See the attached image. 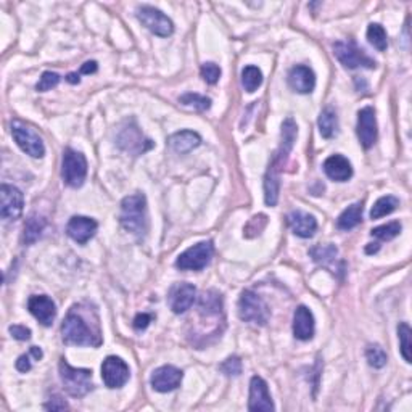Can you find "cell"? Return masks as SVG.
I'll return each instance as SVG.
<instances>
[{"label": "cell", "instance_id": "6da1fadb", "mask_svg": "<svg viewBox=\"0 0 412 412\" xmlns=\"http://www.w3.org/2000/svg\"><path fill=\"white\" fill-rule=\"evenodd\" d=\"M298 136V128L291 118H287L282 123V141L279 150L276 152L269 168L265 175V202L267 206H276L279 200V189H280V169L289 160V155L293 148V143Z\"/></svg>", "mask_w": 412, "mask_h": 412}, {"label": "cell", "instance_id": "7a4b0ae2", "mask_svg": "<svg viewBox=\"0 0 412 412\" xmlns=\"http://www.w3.org/2000/svg\"><path fill=\"white\" fill-rule=\"evenodd\" d=\"M94 311L86 309L82 311V306H73L64 317L62 324V337L66 345L76 346H100L101 335H100V324L99 321L89 324L87 317Z\"/></svg>", "mask_w": 412, "mask_h": 412}, {"label": "cell", "instance_id": "3957f363", "mask_svg": "<svg viewBox=\"0 0 412 412\" xmlns=\"http://www.w3.org/2000/svg\"><path fill=\"white\" fill-rule=\"evenodd\" d=\"M119 222L128 232L136 235L137 239H143L148 232V213L147 198L143 193H134L123 198Z\"/></svg>", "mask_w": 412, "mask_h": 412}, {"label": "cell", "instance_id": "277c9868", "mask_svg": "<svg viewBox=\"0 0 412 412\" xmlns=\"http://www.w3.org/2000/svg\"><path fill=\"white\" fill-rule=\"evenodd\" d=\"M60 378H62L64 390L74 398H82L94 388L92 383V370L76 369L66 363V359H60L58 364Z\"/></svg>", "mask_w": 412, "mask_h": 412}, {"label": "cell", "instance_id": "5b68a950", "mask_svg": "<svg viewBox=\"0 0 412 412\" xmlns=\"http://www.w3.org/2000/svg\"><path fill=\"white\" fill-rule=\"evenodd\" d=\"M269 308L261 296L254 291L245 290L239 300V317L243 322L254 324V326H266L269 321Z\"/></svg>", "mask_w": 412, "mask_h": 412}, {"label": "cell", "instance_id": "8992f818", "mask_svg": "<svg viewBox=\"0 0 412 412\" xmlns=\"http://www.w3.org/2000/svg\"><path fill=\"white\" fill-rule=\"evenodd\" d=\"M62 178L69 187L77 189L87 178V160L81 152L64 148L62 161Z\"/></svg>", "mask_w": 412, "mask_h": 412}, {"label": "cell", "instance_id": "52a82bcc", "mask_svg": "<svg viewBox=\"0 0 412 412\" xmlns=\"http://www.w3.org/2000/svg\"><path fill=\"white\" fill-rule=\"evenodd\" d=\"M12 136L15 138L16 145L25 152L26 155L32 156V158H43L45 155V145L44 141L40 138L31 126H27L26 123L15 119L12 123Z\"/></svg>", "mask_w": 412, "mask_h": 412}, {"label": "cell", "instance_id": "ba28073f", "mask_svg": "<svg viewBox=\"0 0 412 412\" xmlns=\"http://www.w3.org/2000/svg\"><path fill=\"white\" fill-rule=\"evenodd\" d=\"M333 52L339 62L348 69L356 68H369L374 69L377 66L376 60H372L363 49H359L353 40H339L333 44Z\"/></svg>", "mask_w": 412, "mask_h": 412}, {"label": "cell", "instance_id": "9c48e42d", "mask_svg": "<svg viewBox=\"0 0 412 412\" xmlns=\"http://www.w3.org/2000/svg\"><path fill=\"white\" fill-rule=\"evenodd\" d=\"M215 247L213 242H200L193 247L187 248L175 259V267L180 271H202L211 261Z\"/></svg>", "mask_w": 412, "mask_h": 412}, {"label": "cell", "instance_id": "30bf717a", "mask_svg": "<svg viewBox=\"0 0 412 412\" xmlns=\"http://www.w3.org/2000/svg\"><path fill=\"white\" fill-rule=\"evenodd\" d=\"M137 18L148 31L155 36L169 37L174 32V23L158 8L150 5H142L137 8Z\"/></svg>", "mask_w": 412, "mask_h": 412}, {"label": "cell", "instance_id": "8fae6325", "mask_svg": "<svg viewBox=\"0 0 412 412\" xmlns=\"http://www.w3.org/2000/svg\"><path fill=\"white\" fill-rule=\"evenodd\" d=\"M129 377H131L129 365L118 356H108L101 364V378H104L105 385L111 390L126 385Z\"/></svg>", "mask_w": 412, "mask_h": 412}, {"label": "cell", "instance_id": "7c38bea8", "mask_svg": "<svg viewBox=\"0 0 412 412\" xmlns=\"http://www.w3.org/2000/svg\"><path fill=\"white\" fill-rule=\"evenodd\" d=\"M0 215L3 219L7 221H15L23 215V208H25V197L20 189L13 187V185L2 184L0 187Z\"/></svg>", "mask_w": 412, "mask_h": 412}, {"label": "cell", "instance_id": "4fadbf2b", "mask_svg": "<svg viewBox=\"0 0 412 412\" xmlns=\"http://www.w3.org/2000/svg\"><path fill=\"white\" fill-rule=\"evenodd\" d=\"M356 132H358V138L365 150L370 147H374V143L377 142V118L376 110L372 106H364L363 110H359L358 113V126H356Z\"/></svg>", "mask_w": 412, "mask_h": 412}, {"label": "cell", "instance_id": "5bb4252c", "mask_svg": "<svg viewBox=\"0 0 412 412\" xmlns=\"http://www.w3.org/2000/svg\"><path fill=\"white\" fill-rule=\"evenodd\" d=\"M276 406L272 402L269 388L267 383L261 377L254 376L250 382V400H248V411L256 412H271L274 411Z\"/></svg>", "mask_w": 412, "mask_h": 412}, {"label": "cell", "instance_id": "9a60e30c", "mask_svg": "<svg viewBox=\"0 0 412 412\" xmlns=\"http://www.w3.org/2000/svg\"><path fill=\"white\" fill-rule=\"evenodd\" d=\"M182 377H184L182 370L174 367V365H161V367H158L154 374H152L150 383L155 391L168 393L180 387Z\"/></svg>", "mask_w": 412, "mask_h": 412}, {"label": "cell", "instance_id": "2e32d148", "mask_svg": "<svg viewBox=\"0 0 412 412\" xmlns=\"http://www.w3.org/2000/svg\"><path fill=\"white\" fill-rule=\"evenodd\" d=\"M27 309L44 327H50L57 316V306L47 295H32L27 302Z\"/></svg>", "mask_w": 412, "mask_h": 412}, {"label": "cell", "instance_id": "e0dca14e", "mask_svg": "<svg viewBox=\"0 0 412 412\" xmlns=\"http://www.w3.org/2000/svg\"><path fill=\"white\" fill-rule=\"evenodd\" d=\"M97 228H99V224H97V221L92 219V217L73 216L66 226V234L74 242L84 245L94 237Z\"/></svg>", "mask_w": 412, "mask_h": 412}, {"label": "cell", "instance_id": "ac0fdd59", "mask_svg": "<svg viewBox=\"0 0 412 412\" xmlns=\"http://www.w3.org/2000/svg\"><path fill=\"white\" fill-rule=\"evenodd\" d=\"M197 298V289L192 284L175 285L169 293V308L174 314H184L192 308Z\"/></svg>", "mask_w": 412, "mask_h": 412}, {"label": "cell", "instance_id": "d6986e66", "mask_svg": "<svg viewBox=\"0 0 412 412\" xmlns=\"http://www.w3.org/2000/svg\"><path fill=\"white\" fill-rule=\"evenodd\" d=\"M289 84L298 94H311L316 87V74L309 66L296 64L289 73Z\"/></svg>", "mask_w": 412, "mask_h": 412}, {"label": "cell", "instance_id": "ffe728a7", "mask_svg": "<svg viewBox=\"0 0 412 412\" xmlns=\"http://www.w3.org/2000/svg\"><path fill=\"white\" fill-rule=\"evenodd\" d=\"M324 173L328 179L335 180V182H346V180L353 178V166L350 160L343 155H332L324 161Z\"/></svg>", "mask_w": 412, "mask_h": 412}, {"label": "cell", "instance_id": "44dd1931", "mask_svg": "<svg viewBox=\"0 0 412 412\" xmlns=\"http://www.w3.org/2000/svg\"><path fill=\"white\" fill-rule=\"evenodd\" d=\"M314 330H316V322H314V316L311 309L306 306H298L293 316V335L295 339L308 341L314 337Z\"/></svg>", "mask_w": 412, "mask_h": 412}, {"label": "cell", "instance_id": "7402d4cb", "mask_svg": "<svg viewBox=\"0 0 412 412\" xmlns=\"http://www.w3.org/2000/svg\"><path fill=\"white\" fill-rule=\"evenodd\" d=\"M287 221H289L291 232H293L296 237L311 239L317 230L316 217L308 215V213L291 211L290 215L287 216Z\"/></svg>", "mask_w": 412, "mask_h": 412}, {"label": "cell", "instance_id": "603a6c76", "mask_svg": "<svg viewBox=\"0 0 412 412\" xmlns=\"http://www.w3.org/2000/svg\"><path fill=\"white\" fill-rule=\"evenodd\" d=\"M118 141H119V145H124V143H128L129 141H131V143H129L124 150L132 152V154H136V155H142V154H145V152L150 150V148H154V142H152L150 138H143V136L137 128L124 129V131L119 134Z\"/></svg>", "mask_w": 412, "mask_h": 412}, {"label": "cell", "instance_id": "cb8c5ba5", "mask_svg": "<svg viewBox=\"0 0 412 412\" xmlns=\"http://www.w3.org/2000/svg\"><path fill=\"white\" fill-rule=\"evenodd\" d=\"M202 145V137L198 132L193 131H179L169 137V147L175 154H189Z\"/></svg>", "mask_w": 412, "mask_h": 412}, {"label": "cell", "instance_id": "d4e9b609", "mask_svg": "<svg viewBox=\"0 0 412 412\" xmlns=\"http://www.w3.org/2000/svg\"><path fill=\"white\" fill-rule=\"evenodd\" d=\"M222 296L216 290L205 291L198 303V311L203 317H219L222 316Z\"/></svg>", "mask_w": 412, "mask_h": 412}, {"label": "cell", "instance_id": "484cf974", "mask_svg": "<svg viewBox=\"0 0 412 412\" xmlns=\"http://www.w3.org/2000/svg\"><path fill=\"white\" fill-rule=\"evenodd\" d=\"M319 132L324 138H332L339 132V117L332 106H326L319 114Z\"/></svg>", "mask_w": 412, "mask_h": 412}, {"label": "cell", "instance_id": "4316f807", "mask_svg": "<svg viewBox=\"0 0 412 412\" xmlns=\"http://www.w3.org/2000/svg\"><path fill=\"white\" fill-rule=\"evenodd\" d=\"M363 222V203H354L346 208L337 219V228L340 230H351Z\"/></svg>", "mask_w": 412, "mask_h": 412}, {"label": "cell", "instance_id": "83f0119b", "mask_svg": "<svg viewBox=\"0 0 412 412\" xmlns=\"http://www.w3.org/2000/svg\"><path fill=\"white\" fill-rule=\"evenodd\" d=\"M45 224H47V222H45L43 216L31 215L27 217L25 224V234H23V242H25V245L34 243L36 240L40 237V234H43Z\"/></svg>", "mask_w": 412, "mask_h": 412}, {"label": "cell", "instance_id": "f1b7e54d", "mask_svg": "<svg viewBox=\"0 0 412 412\" xmlns=\"http://www.w3.org/2000/svg\"><path fill=\"white\" fill-rule=\"evenodd\" d=\"M400 206V200L393 195H387L378 198V200L374 203L372 210H370V219H380L383 216L391 215L393 211H396V208Z\"/></svg>", "mask_w": 412, "mask_h": 412}, {"label": "cell", "instance_id": "f546056e", "mask_svg": "<svg viewBox=\"0 0 412 412\" xmlns=\"http://www.w3.org/2000/svg\"><path fill=\"white\" fill-rule=\"evenodd\" d=\"M261 84H263V73L258 66L250 64V66H245L242 69V86L245 90L250 92V94H253L254 90H258V87Z\"/></svg>", "mask_w": 412, "mask_h": 412}, {"label": "cell", "instance_id": "4dcf8cb0", "mask_svg": "<svg viewBox=\"0 0 412 412\" xmlns=\"http://www.w3.org/2000/svg\"><path fill=\"white\" fill-rule=\"evenodd\" d=\"M309 254H311V258L317 263V265L327 266L328 263H332L333 259L337 258L339 250H337L335 245H332V243L316 245V247H313L311 250H309Z\"/></svg>", "mask_w": 412, "mask_h": 412}, {"label": "cell", "instance_id": "1f68e13d", "mask_svg": "<svg viewBox=\"0 0 412 412\" xmlns=\"http://www.w3.org/2000/svg\"><path fill=\"white\" fill-rule=\"evenodd\" d=\"M367 39L370 45H374L378 52H383L388 47V39H387V32L383 29L382 25L378 23H372L367 27Z\"/></svg>", "mask_w": 412, "mask_h": 412}, {"label": "cell", "instance_id": "d6a6232c", "mask_svg": "<svg viewBox=\"0 0 412 412\" xmlns=\"http://www.w3.org/2000/svg\"><path fill=\"white\" fill-rule=\"evenodd\" d=\"M411 335H412L411 327L407 326L406 322H401L400 326H398V339H400L401 356H402V358H404V361H406L407 364L412 363V356H411V350H412Z\"/></svg>", "mask_w": 412, "mask_h": 412}, {"label": "cell", "instance_id": "836d02e7", "mask_svg": "<svg viewBox=\"0 0 412 412\" xmlns=\"http://www.w3.org/2000/svg\"><path fill=\"white\" fill-rule=\"evenodd\" d=\"M401 230H402L401 222L400 221H393V222H388V224L378 226V228L372 229V230H370V235H372V237L380 239V240H387V242H388V240L396 239L398 235L401 234Z\"/></svg>", "mask_w": 412, "mask_h": 412}, {"label": "cell", "instance_id": "e575fe53", "mask_svg": "<svg viewBox=\"0 0 412 412\" xmlns=\"http://www.w3.org/2000/svg\"><path fill=\"white\" fill-rule=\"evenodd\" d=\"M180 104H182L184 106H189V108H193L197 111H206L210 110L211 106V99H208V97L205 95H200V94H185L179 99Z\"/></svg>", "mask_w": 412, "mask_h": 412}, {"label": "cell", "instance_id": "d590c367", "mask_svg": "<svg viewBox=\"0 0 412 412\" xmlns=\"http://www.w3.org/2000/svg\"><path fill=\"white\" fill-rule=\"evenodd\" d=\"M365 358H367V363L372 365L374 369H382L387 365V353L383 351L382 346L378 345H370L367 350H365Z\"/></svg>", "mask_w": 412, "mask_h": 412}, {"label": "cell", "instance_id": "8d00e7d4", "mask_svg": "<svg viewBox=\"0 0 412 412\" xmlns=\"http://www.w3.org/2000/svg\"><path fill=\"white\" fill-rule=\"evenodd\" d=\"M219 370L229 377H239L242 374V361L237 356H232V358H228L219 365Z\"/></svg>", "mask_w": 412, "mask_h": 412}, {"label": "cell", "instance_id": "74e56055", "mask_svg": "<svg viewBox=\"0 0 412 412\" xmlns=\"http://www.w3.org/2000/svg\"><path fill=\"white\" fill-rule=\"evenodd\" d=\"M58 82H60V74L53 71H45L43 73V76H40L39 82H37L36 89L37 92H47L50 89H53V87H57Z\"/></svg>", "mask_w": 412, "mask_h": 412}, {"label": "cell", "instance_id": "f35d334b", "mask_svg": "<svg viewBox=\"0 0 412 412\" xmlns=\"http://www.w3.org/2000/svg\"><path fill=\"white\" fill-rule=\"evenodd\" d=\"M200 74L203 77V81L208 82V84H216L221 77V68L217 66L216 63H205L200 69Z\"/></svg>", "mask_w": 412, "mask_h": 412}, {"label": "cell", "instance_id": "ab89813d", "mask_svg": "<svg viewBox=\"0 0 412 412\" xmlns=\"http://www.w3.org/2000/svg\"><path fill=\"white\" fill-rule=\"evenodd\" d=\"M8 332L12 333L13 339L20 340V341H26L31 339V330L25 326H10Z\"/></svg>", "mask_w": 412, "mask_h": 412}, {"label": "cell", "instance_id": "60d3db41", "mask_svg": "<svg viewBox=\"0 0 412 412\" xmlns=\"http://www.w3.org/2000/svg\"><path fill=\"white\" fill-rule=\"evenodd\" d=\"M150 314H137L136 319H134V328H136V330H145V328L150 326Z\"/></svg>", "mask_w": 412, "mask_h": 412}, {"label": "cell", "instance_id": "b9f144b4", "mask_svg": "<svg viewBox=\"0 0 412 412\" xmlns=\"http://www.w3.org/2000/svg\"><path fill=\"white\" fill-rule=\"evenodd\" d=\"M45 409H52V411H63V409H68V402L62 400V398H53V400H50L49 402H45L44 404Z\"/></svg>", "mask_w": 412, "mask_h": 412}, {"label": "cell", "instance_id": "7bdbcfd3", "mask_svg": "<svg viewBox=\"0 0 412 412\" xmlns=\"http://www.w3.org/2000/svg\"><path fill=\"white\" fill-rule=\"evenodd\" d=\"M31 367H32V365H31V354H21L16 361V369L20 370V372L26 374V372H29Z\"/></svg>", "mask_w": 412, "mask_h": 412}, {"label": "cell", "instance_id": "ee69618b", "mask_svg": "<svg viewBox=\"0 0 412 412\" xmlns=\"http://www.w3.org/2000/svg\"><path fill=\"white\" fill-rule=\"evenodd\" d=\"M97 69H99V64H97V62H86L81 66V74H94V73H97Z\"/></svg>", "mask_w": 412, "mask_h": 412}, {"label": "cell", "instance_id": "f6af8a7d", "mask_svg": "<svg viewBox=\"0 0 412 412\" xmlns=\"http://www.w3.org/2000/svg\"><path fill=\"white\" fill-rule=\"evenodd\" d=\"M29 354H31V356H32V358H34L36 361L43 359V356H44V353H43V350H40V348H37V346H31V350H29Z\"/></svg>", "mask_w": 412, "mask_h": 412}, {"label": "cell", "instance_id": "bcb514c9", "mask_svg": "<svg viewBox=\"0 0 412 412\" xmlns=\"http://www.w3.org/2000/svg\"><path fill=\"white\" fill-rule=\"evenodd\" d=\"M66 81L69 82V84H80L81 77H80V74H77V73H69L66 76Z\"/></svg>", "mask_w": 412, "mask_h": 412}, {"label": "cell", "instance_id": "7dc6e473", "mask_svg": "<svg viewBox=\"0 0 412 412\" xmlns=\"http://www.w3.org/2000/svg\"><path fill=\"white\" fill-rule=\"evenodd\" d=\"M378 250H380V245H378V243H369L367 247H365V253L374 254V253H377Z\"/></svg>", "mask_w": 412, "mask_h": 412}]
</instances>
